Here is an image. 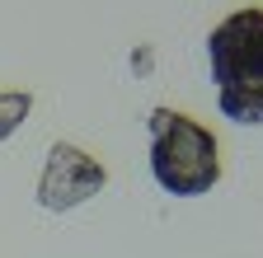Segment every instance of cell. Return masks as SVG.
Segmentation results:
<instances>
[{
	"instance_id": "1",
	"label": "cell",
	"mask_w": 263,
	"mask_h": 258,
	"mask_svg": "<svg viewBox=\"0 0 263 258\" xmlns=\"http://www.w3.org/2000/svg\"><path fill=\"white\" fill-rule=\"evenodd\" d=\"M207 61L216 108L240 127H263V10L245 5L226 14L207 38Z\"/></svg>"
},
{
	"instance_id": "2",
	"label": "cell",
	"mask_w": 263,
	"mask_h": 258,
	"mask_svg": "<svg viewBox=\"0 0 263 258\" xmlns=\"http://www.w3.org/2000/svg\"><path fill=\"white\" fill-rule=\"evenodd\" d=\"M151 178L170 197H202L221 178V146L212 127L179 108H151Z\"/></svg>"
},
{
	"instance_id": "3",
	"label": "cell",
	"mask_w": 263,
	"mask_h": 258,
	"mask_svg": "<svg viewBox=\"0 0 263 258\" xmlns=\"http://www.w3.org/2000/svg\"><path fill=\"white\" fill-rule=\"evenodd\" d=\"M108 183V169L99 165L89 150H80L76 141H52L47 165L38 174V207L43 211H76L89 197H99Z\"/></svg>"
},
{
	"instance_id": "4",
	"label": "cell",
	"mask_w": 263,
	"mask_h": 258,
	"mask_svg": "<svg viewBox=\"0 0 263 258\" xmlns=\"http://www.w3.org/2000/svg\"><path fill=\"white\" fill-rule=\"evenodd\" d=\"M28 113H33V94L28 89H5V94H0V141H10L24 127Z\"/></svg>"
}]
</instances>
